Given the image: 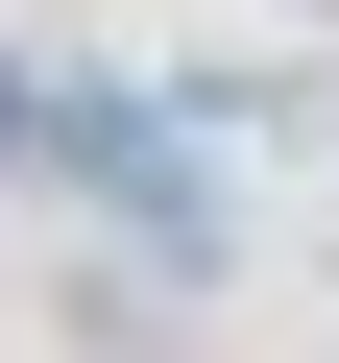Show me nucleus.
I'll list each match as a JSON object with an SVG mask.
<instances>
[{"mask_svg": "<svg viewBox=\"0 0 339 363\" xmlns=\"http://www.w3.org/2000/svg\"><path fill=\"white\" fill-rule=\"evenodd\" d=\"M315 25H339V0H315Z\"/></svg>", "mask_w": 339, "mask_h": 363, "instance_id": "nucleus-1", "label": "nucleus"}]
</instances>
